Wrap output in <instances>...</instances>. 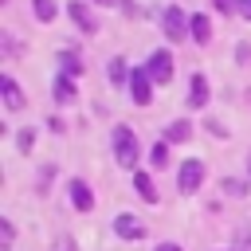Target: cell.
<instances>
[{
	"label": "cell",
	"mask_w": 251,
	"mask_h": 251,
	"mask_svg": "<svg viewBox=\"0 0 251 251\" xmlns=\"http://www.w3.org/2000/svg\"><path fill=\"white\" fill-rule=\"evenodd\" d=\"M114 161L122 169H137V137L126 126H114Z\"/></svg>",
	"instance_id": "obj_1"
},
{
	"label": "cell",
	"mask_w": 251,
	"mask_h": 251,
	"mask_svg": "<svg viewBox=\"0 0 251 251\" xmlns=\"http://www.w3.org/2000/svg\"><path fill=\"white\" fill-rule=\"evenodd\" d=\"M161 24H165V35L173 39V43H180L188 31H192V16H184L176 4H169L165 8V16H161Z\"/></svg>",
	"instance_id": "obj_2"
},
{
	"label": "cell",
	"mask_w": 251,
	"mask_h": 251,
	"mask_svg": "<svg viewBox=\"0 0 251 251\" xmlns=\"http://www.w3.org/2000/svg\"><path fill=\"white\" fill-rule=\"evenodd\" d=\"M200 184H204V165H200V161H184L180 173H176V188H180L184 196H192Z\"/></svg>",
	"instance_id": "obj_3"
},
{
	"label": "cell",
	"mask_w": 251,
	"mask_h": 251,
	"mask_svg": "<svg viewBox=\"0 0 251 251\" xmlns=\"http://www.w3.org/2000/svg\"><path fill=\"white\" fill-rule=\"evenodd\" d=\"M129 94H133L137 106H149V98H153V78H149V71H129Z\"/></svg>",
	"instance_id": "obj_4"
},
{
	"label": "cell",
	"mask_w": 251,
	"mask_h": 251,
	"mask_svg": "<svg viewBox=\"0 0 251 251\" xmlns=\"http://www.w3.org/2000/svg\"><path fill=\"white\" fill-rule=\"evenodd\" d=\"M145 71H149L153 82H169V78H173V55H169V51H153Z\"/></svg>",
	"instance_id": "obj_5"
},
{
	"label": "cell",
	"mask_w": 251,
	"mask_h": 251,
	"mask_svg": "<svg viewBox=\"0 0 251 251\" xmlns=\"http://www.w3.org/2000/svg\"><path fill=\"white\" fill-rule=\"evenodd\" d=\"M114 231H118L122 239H141V235H145V224H141L137 216H129V212H122V216L114 220Z\"/></svg>",
	"instance_id": "obj_6"
},
{
	"label": "cell",
	"mask_w": 251,
	"mask_h": 251,
	"mask_svg": "<svg viewBox=\"0 0 251 251\" xmlns=\"http://www.w3.org/2000/svg\"><path fill=\"white\" fill-rule=\"evenodd\" d=\"M0 94H4V106L8 110H24V90L16 86V78L0 75Z\"/></svg>",
	"instance_id": "obj_7"
},
{
	"label": "cell",
	"mask_w": 251,
	"mask_h": 251,
	"mask_svg": "<svg viewBox=\"0 0 251 251\" xmlns=\"http://www.w3.org/2000/svg\"><path fill=\"white\" fill-rule=\"evenodd\" d=\"M208 102V78L204 75H192V90H188V110H200Z\"/></svg>",
	"instance_id": "obj_8"
},
{
	"label": "cell",
	"mask_w": 251,
	"mask_h": 251,
	"mask_svg": "<svg viewBox=\"0 0 251 251\" xmlns=\"http://www.w3.org/2000/svg\"><path fill=\"white\" fill-rule=\"evenodd\" d=\"M67 16H71V20H75V24H78V27H82V31H94V27H98V24H94V16H90V8H86V4H67Z\"/></svg>",
	"instance_id": "obj_9"
},
{
	"label": "cell",
	"mask_w": 251,
	"mask_h": 251,
	"mask_svg": "<svg viewBox=\"0 0 251 251\" xmlns=\"http://www.w3.org/2000/svg\"><path fill=\"white\" fill-rule=\"evenodd\" d=\"M71 200H75L78 212H90V208H94V196H90V188H86L82 180H71Z\"/></svg>",
	"instance_id": "obj_10"
},
{
	"label": "cell",
	"mask_w": 251,
	"mask_h": 251,
	"mask_svg": "<svg viewBox=\"0 0 251 251\" xmlns=\"http://www.w3.org/2000/svg\"><path fill=\"white\" fill-rule=\"evenodd\" d=\"M133 184H137V192L149 200V204H157L161 196H157V184H153V176L149 173H133Z\"/></svg>",
	"instance_id": "obj_11"
},
{
	"label": "cell",
	"mask_w": 251,
	"mask_h": 251,
	"mask_svg": "<svg viewBox=\"0 0 251 251\" xmlns=\"http://www.w3.org/2000/svg\"><path fill=\"white\" fill-rule=\"evenodd\" d=\"M208 35H212L208 16H192V39H196V43H208Z\"/></svg>",
	"instance_id": "obj_12"
},
{
	"label": "cell",
	"mask_w": 251,
	"mask_h": 251,
	"mask_svg": "<svg viewBox=\"0 0 251 251\" xmlns=\"http://www.w3.org/2000/svg\"><path fill=\"white\" fill-rule=\"evenodd\" d=\"M188 133H192V122H173L165 129V141H188Z\"/></svg>",
	"instance_id": "obj_13"
},
{
	"label": "cell",
	"mask_w": 251,
	"mask_h": 251,
	"mask_svg": "<svg viewBox=\"0 0 251 251\" xmlns=\"http://www.w3.org/2000/svg\"><path fill=\"white\" fill-rule=\"evenodd\" d=\"M71 98H75V82L63 75V78L55 82V102H71Z\"/></svg>",
	"instance_id": "obj_14"
},
{
	"label": "cell",
	"mask_w": 251,
	"mask_h": 251,
	"mask_svg": "<svg viewBox=\"0 0 251 251\" xmlns=\"http://www.w3.org/2000/svg\"><path fill=\"white\" fill-rule=\"evenodd\" d=\"M35 16H39L43 24H51V20H55V4H51V0H35Z\"/></svg>",
	"instance_id": "obj_15"
},
{
	"label": "cell",
	"mask_w": 251,
	"mask_h": 251,
	"mask_svg": "<svg viewBox=\"0 0 251 251\" xmlns=\"http://www.w3.org/2000/svg\"><path fill=\"white\" fill-rule=\"evenodd\" d=\"M149 161H153V165H165V161H169V145H165V141H157V145H153V153H149Z\"/></svg>",
	"instance_id": "obj_16"
},
{
	"label": "cell",
	"mask_w": 251,
	"mask_h": 251,
	"mask_svg": "<svg viewBox=\"0 0 251 251\" xmlns=\"http://www.w3.org/2000/svg\"><path fill=\"white\" fill-rule=\"evenodd\" d=\"M110 78H114V82H126V78H129V75H126V63H122V59H114V63H110Z\"/></svg>",
	"instance_id": "obj_17"
},
{
	"label": "cell",
	"mask_w": 251,
	"mask_h": 251,
	"mask_svg": "<svg viewBox=\"0 0 251 251\" xmlns=\"http://www.w3.org/2000/svg\"><path fill=\"white\" fill-rule=\"evenodd\" d=\"M59 63H63V67H67V71H71V75H75V71H78V59H75V55H59Z\"/></svg>",
	"instance_id": "obj_18"
},
{
	"label": "cell",
	"mask_w": 251,
	"mask_h": 251,
	"mask_svg": "<svg viewBox=\"0 0 251 251\" xmlns=\"http://www.w3.org/2000/svg\"><path fill=\"white\" fill-rule=\"evenodd\" d=\"M31 141H35V137H31V129H24V133H20V153H27V149H31Z\"/></svg>",
	"instance_id": "obj_19"
},
{
	"label": "cell",
	"mask_w": 251,
	"mask_h": 251,
	"mask_svg": "<svg viewBox=\"0 0 251 251\" xmlns=\"http://www.w3.org/2000/svg\"><path fill=\"white\" fill-rule=\"evenodd\" d=\"M0 243H12V224L0 220Z\"/></svg>",
	"instance_id": "obj_20"
},
{
	"label": "cell",
	"mask_w": 251,
	"mask_h": 251,
	"mask_svg": "<svg viewBox=\"0 0 251 251\" xmlns=\"http://www.w3.org/2000/svg\"><path fill=\"white\" fill-rule=\"evenodd\" d=\"M220 12H231V8H239V0H212Z\"/></svg>",
	"instance_id": "obj_21"
},
{
	"label": "cell",
	"mask_w": 251,
	"mask_h": 251,
	"mask_svg": "<svg viewBox=\"0 0 251 251\" xmlns=\"http://www.w3.org/2000/svg\"><path fill=\"white\" fill-rule=\"evenodd\" d=\"M239 16H243V20H251V0H239Z\"/></svg>",
	"instance_id": "obj_22"
},
{
	"label": "cell",
	"mask_w": 251,
	"mask_h": 251,
	"mask_svg": "<svg viewBox=\"0 0 251 251\" xmlns=\"http://www.w3.org/2000/svg\"><path fill=\"white\" fill-rule=\"evenodd\" d=\"M157 251H180V247H176V243H161Z\"/></svg>",
	"instance_id": "obj_23"
},
{
	"label": "cell",
	"mask_w": 251,
	"mask_h": 251,
	"mask_svg": "<svg viewBox=\"0 0 251 251\" xmlns=\"http://www.w3.org/2000/svg\"><path fill=\"white\" fill-rule=\"evenodd\" d=\"M239 251H251V235H243V247Z\"/></svg>",
	"instance_id": "obj_24"
},
{
	"label": "cell",
	"mask_w": 251,
	"mask_h": 251,
	"mask_svg": "<svg viewBox=\"0 0 251 251\" xmlns=\"http://www.w3.org/2000/svg\"><path fill=\"white\" fill-rule=\"evenodd\" d=\"M247 173H251V157H247Z\"/></svg>",
	"instance_id": "obj_25"
},
{
	"label": "cell",
	"mask_w": 251,
	"mask_h": 251,
	"mask_svg": "<svg viewBox=\"0 0 251 251\" xmlns=\"http://www.w3.org/2000/svg\"><path fill=\"white\" fill-rule=\"evenodd\" d=\"M102 4H118V0H102Z\"/></svg>",
	"instance_id": "obj_26"
}]
</instances>
